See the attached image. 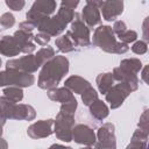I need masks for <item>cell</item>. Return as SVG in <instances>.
<instances>
[{
    "instance_id": "cell-32",
    "label": "cell",
    "mask_w": 149,
    "mask_h": 149,
    "mask_svg": "<svg viewBox=\"0 0 149 149\" xmlns=\"http://www.w3.org/2000/svg\"><path fill=\"white\" fill-rule=\"evenodd\" d=\"M147 50H148V47L144 41H136L132 47V51L136 55H143L147 52Z\"/></svg>"
},
{
    "instance_id": "cell-44",
    "label": "cell",
    "mask_w": 149,
    "mask_h": 149,
    "mask_svg": "<svg viewBox=\"0 0 149 149\" xmlns=\"http://www.w3.org/2000/svg\"><path fill=\"white\" fill-rule=\"evenodd\" d=\"M0 30H1V29H0Z\"/></svg>"
},
{
    "instance_id": "cell-36",
    "label": "cell",
    "mask_w": 149,
    "mask_h": 149,
    "mask_svg": "<svg viewBox=\"0 0 149 149\" xmlns=\"http://www.w3.org/2000/svg\"><path fill=\"white\" fill-rule=\"evenodd\" d=\"M19 29H20V30H24V31L31 33L33 29H35V26H34L33 23L28 22V21H23V22H21V23L19 24Z\"/></svg>"
},
{
    "instance_id": "cell-14",
    "label": "cell",
    "mask_w": 149,
    "mask_h": 149,
    "mask_svg": "<svg viewBox=\"0 0 149 149\" xmlns=\"http://www.w3.org/2000/svg\"><path fill=\"white\" fill-rule=\"evenodd\" d=\"M52 125H54V120L52 119L40 120L37 122H34L33 125H30L28 127L27 134H28V136H30L34 140L48 137L54 133Z\"/></svg>"
},
{
    "instance_id": "cell-30",
    "label": "cell",
    "mask_w": 149,
    "mask_h": 149,
    "mask_svg": "<svg viewBox=\"0 0 149 149\" xmlns=\"http://www.w3.org/2000/svg\"><path fill=\"white\" fill-rule=\"evenodd\" d=\"M118 38H119V42H121V43H123V44H127V45H128V43L136 41V38H137V33H136V31H134V30L127 29V30H126L123 34H121Z\"/></svg>"
},
{
    "instance_id": "cell-40",
    "label": "cell",
    "mask_w": 149,
    "mask_h": 149,
    "mask_svg": "<svg viewBox=\"0 0 149 149\" xmlns=\"http://www.w3.org/2000/svg\"><path fill=\"white\" fill-rule=\"evenodd\" d=\"M48 149H72V148L71 147H65V146H62V144H52Z\"/></svg>"
},
{
    "instance_id": "cell-6",
    "label": "cell",
    "mask_w": 149,
    "mask_h": 149,
    "mask_svg": "<svg viewBox=\"0 0 149 149\" xmlns=\"http://www.w3.org/2000/svg\"><path fill=\"white\" fill-rule=\"evenodd\" d=\"M57 3L56 1L52 0H38L35 1L33 3V6L30 7V9L27 12L26 17L27 21L33 23L36 28V26L45 17L50 16L51 14H54V12L56 10Z\"/></svg>"
},
{
    "instance_id": "cell-5",
    "label": "cell",
    "mask_w": 149,
    "mask_h": 149,
    "mask_svg": "<svg viewBox=\"0 0 149 149\" xmlns=\"http://www.w3.org/2000/svg\"><path fill=\"white\" fill-rule=\"evenodd\" d=\"M66 34L72 38V41L74 42L77 48L78 47L79 48H87V47L91 45L90 29L83 22L81 17H80V14H78V13H74L73 20L71 22V27L66 31Z\"/></svg>"
},
{
    "instance_id": "cell-3",
    "label": "cell",
    "mask_w": 149,
    "mask_h": 149,
    "mask_svg": "<svg viewBox=\"0 0 149 149\" xmlns=\"http://www.w3.org/2000/svg\"><path fill=\"white\" fill-rule=\"evenodd\" d=\"M92 42L95 47H99L101 50L109 54L121 55L129 50V47L127 44H123L116 40V36L112 30V27L105 24L95 28Z\"/></svg>"
},
{
    "instance_id": "cell-20",
    "label": "cell",
    "mask_w": 149,
    "mask_h": 149,
    "mask_svg": "<svg viewBox=\"0 0 149 149\" xmlns=\"http://www.w3.org/2000/svg\"><path fill=\"white\" fill-rule=\"evenodd\" d=\"M90 115L95 120V121H102L104 119H106L109 114V109L106 106V104L100 100L97 99L94 102H92L90 106Z\"/></svg>"
},
{
    "instance_id": "cell-34",
    "label": "cell",
    "mask_w": 149,
    "mask_h": 149,
    "mask_svg": "<svg viewBox=\"0 0 149 149\" xmlns=\"http://www.w3.org/2000/svg\"><path fill=\"white\" fill-rule=\"evenodd\" d=\"M112 30H113L114 35H116V36L119 37L121 34H123V33L127 30V26H126V23H125L123 21L118 20V21L114 22V26H113Z\"/></svg>"
},
{
    "instance_id": "cell-8",
    "label": "cell",
    "mask_w": 149,
    "mask_h": 149,
    "mask_svg": "<svg viewBox=\"0 0 149 149\" xmlns=\"http://www.w3.org/2000/svg\"><path fill=\"white\" fill-rule=\"evenodd\" d=\"M54 133L56 137L64 142L72 141V128L74 126V115L58 112L56 120H54Z\"/></svg>"
},
{
    "instance_id": "cell-18",
    "label": "cell",
    "mask_w": 149,
    "mask_h": 149,
    "mask_svg": "<svg viewBox=\"0 0 149 149\" xmlns=\"http://www.w3.org/2000/svg\"><path fill=\"white\" fill-rule=\"evenodd\" d=\"M20 47L13 36L6 35L0 38V54L7 57L17 56L20 54Z\"/></svg>"
},
{
    "instance_id": "cell-13",
    "label": "cell",
    "mask_w": 149,
    "mask_h": 149,
    "mask_svg": "<svg viewBox=\"0 0 149 149\" xmlns=\"http://www.w3.org/2000/svg\"><path fill=\"white\" fill-rule=\"evenodd\" d=\"M72 140L76 143L92 147L94 146L97 137L93 129L90 126L79 123V125H74L72 128Z\"/></svg>"
},
{
    "instance_id": "cell-27",
    "label": "cell",
    "mask_w": 149,
    "mask_h": 149,
    "mask_svg": "<svg viewBox=\"0 0 149 149\" xmlns=\"http://www.w3.org/2000/svg\"><path fill=\"white\" fill-rule=\"evenodd\" d=\"M35 56H36V59L40 63V65H43L44 63L50 61L52 57H55V49L52 47H49V45L44 47V48L40 49Z\"/></svg>"
},
{
    "instance_id": "cell-31",
    "label": "cell",
    "mask_w": 149,
    "mask_h": 149,
    "mask_svg": "<svg viewBox=\"0 0 149 149\" xmlns=\"http://www.w3.org/2000/svg\"><path fill=\"white\" fill-rule=\"evenodd\" d=\"M77 106H78V102H77L76 98H73L72 100L62 104V105H61V109H59V112H63V113H66V114H72V115H74V112H76V109H77Z\"/></svg>"
},
{
    "instance_id": "cell-21",
    "label": "cell",
    "mask_w": 149,
    "mask_h": 149,
    "mask_svg": "<svg viewBox=\"0 0 149 149\" xmlns=\"http://www.w3.org/2000/svg\"><path fill=\"white\" fill-rule=\"evenodd\" d=\"M48 98L52 101H58L61 104H64L72 100L74 97H73V93L69 91L66 87H59V88L50 90L48 92Z\"/></svg>"
},
{
    "instance_id": "cell-38",
    "label": "cell",
    "mask_w": 149,
    "mask_h": 149,
    "mask_svg": "<svg viewBox=\"0 0 149 149\" xmlns=\"http://www.w3.org/2000/svg\"><path fill=\"white\" fill-rule=\"evenodd\" d=\"M6 116H5V114H3V112H2V108H1V106H0V137H1V134H2V127H3V125L6 123Z\"/></svg>"
},
{
    "instance_id": "cell-15",
    "label": "cell",
    "mask_w": 149,
    "mask_h": 149,
    "mask_svg": "<svg viewBox=\"0 0 149 149\" xmlns=\"http://www.w3.org/2000/svg\"><path fill=\"white\" fill-rule=\"evenodd\" d=\"M101 14L106 21H115L123 12V1H104Z\"/></svg>"
},
{
    "instance_id": "cell-11",
    "label": "cell",
    "mask_w": 149,
    "mask_h": 149,
    "mask_svg": "<svg viewBox=\"0 0 149 149\" xmlns=\"http://www.w3.org/2000/svg\"><path fill=\"white\" fill-rule=\"evenodd\" d=\"M104 1L98 0H87L85 2V6L81 12V20L87 26V28H93L94 26L99 24L101 22V15H100V8L102 6Z\"/></svg>"
},
{
    "instance_id": "cell-2",
    "label": "cell",
    "mask_w": 149,
    "mask_h": 149,
    "mask_svg": "<svg viewBox=\"0 0 149 149\" xmlns=\"http://www.w3.org/2000/svg\"><path fill=\"white\" fill-rule=\"evenodd\" d=\"M74 16V10L64 6L61 2V7L57 12L56 15L54 16H48L43 19L36 28L38 29L40 33H44L48 36H58L61 33H63L69 23L72 22Z\"/></svg>"
},
{
    "instance_id": "cell-4",
    "label": "cell",
    "mask_w": 149,
    "mask_h": 149,
    "mask_svg": "<svg viewBox=\"0 0 149 149\" xmlns=\"http://www.w3.org/2000/svg\"><path fill=\"white\" fill-rule=\"evenodd\" d=\"M0 106L6 119L31 121L36 116L35 108L27 104H14L5 97H0Z\"/></svg>"
},
{
    "instance_id": "cell-12",
    "label": "cell",
    "mask_w": 149,
    "mask_h": 149,
    "mask_svg": "<svg viewBox=\"0 0 149 149\" xmlns=\"http://www.w3.org/2000/svg\"><path fill=\"white\" fill-rule=\"evenodd\" d=\"M130 93H132V90L129 88V86H127L125 83H120V84L113 85L111 90L105 94L106 95L105 98H106V101L109 102L111 108L115 109L122 105L125 99Z\"/></svg>"
},
{
    "instance_id": "cell-39",
    "label": "cell",
    "mask_w": 149,
    "mask_h": 149,
    "mask_svg": "<svg viewBox=\"0 0 149 149\" xmlns=\"http://www.w3.org/2000/svg\"><path fill=\"white\" fill-rule=\"evenodd\" d=\"M62 3H63L64 6L71 8V9H74V8L79 5V1H78V0H76V1H62Z\"/></svg>"
},
{
    "instance_id": "cell-42",
    "label": "cell",
    "mask_w": 149,
    "mask_h": 149,
    "mask_svg": "<svg viewBox=\"0 0 149 149\" xmlns=\"http://www.w3.org/2000/svg\"><path fill=\"white\" fill-rule=\"evenodd\" d=\"M81 149H94L93 147H86V148H81Z\"/></svg>"
},
{
    "instance_id": "cell-29",
    "label": "cell",
    "mask_w": 149,
    "mask_h": 149,
    "mask_svg": "<svg viewBox=\"0 0 149 149\" xmlns=\"http://www.w3.org/2000/svg\"><path fill=\"white\" fill-rule=\"evenodd\" d=\"M15 24V17L12 13L6 12L0 16V27L2 29H8L12 28Z\"/></svg>"
},
{
    "instance_id": "cell-35",
    "label": "cell",
    "mask_w": 149,
    "mask_h": 149,
    "mask_svg": "<svg viewBox=\"0 0 149 149\" xmlns=\"http://www.w3.org/2000/svg\"><path fill=\"white\" fill-rule=\"evenodd\" d=\"M34 41L38 45H47V43H49V41H50V36H48L44 33H38V34L34 35Z\"/></svg>"
},
{
    "instance_id": "cell-26",
    "label": "cell",
    "mask_w": 149,
    "mask_h": 149,
    "mask_svg": "<svg viewBox=\"0 0 149 149\" xmlns=\"http://www.w3.org/2000/svg\"><path fill=\"white\" fill-rule=\"evenodd\" d=\"M120 68H122L123 70L129 71V72L136 74V73L140 72V70L142 68V63L137 58H126V59L121 61Z\"/></svg>"
},
{
    "instance_id": "cell-41",
    "label": "cell",
    "mask_w": 149,
    "mask_h": 149,
    "mask_svg": "<svg viewBox=\"0 0 149 149\" xmlns=\"http://www.w3.org/2000/svg\"><path fill=\"white\" fill-rule=\"evenodd\" d=\"M7 148H8L7 142H6L2 137H0V149H7Z\"/></svg>"
},
{
    "instance_id": "cell-9",
    "label": "cell",
    "mask_w": 149,
    "mask_h": 149,
    "mask_svg": "<svg viewBox=\"0 0 149 149\" xmlns=\"http://www.w3.org/2000/svg\"><path fill=\"white\" fill-rule=\"evenodd\" d=\"M40 63L35 55H26L20 58L9 59L6 62V70H15L27 73H34L40 69Z\"/></svg>"
},
{
    "instance_id": "cell-24",
    "label": "cell",
    "mask_w": 149,
    "mask_h": 149,
    "mask_svg": "<svg viewBox=\"0 0 149 149\" xmlns=\"http://www.w3.org/2000/svg\"><path fill=\"white\" fill-rule=\"evenodd\" d=\"M55 45L62 52H71V51L77 50V45L74 44V42L68 34L57 37L55 41Z\"/></svg>"
},
{
    "instance_id": "cell-33",
    "label": "cell",
    "mask_w": 149,
    "mask_h": 149,
    "mask_svg": "<svg viewBox=\"0 0 149 149\" xmlns=\"http://www.w3.org/2000/svg\"><path fill=\"white\" fill-rule=\"evenodd\" d=\"M5 2L7 5V7H9V9L15 10V12H20L26 5V2L23 0H6Z\"/></svg>"
},
{
    "instance_id": "cell-10",
    "label": "cell",
    "mask_w": 149,
    "mask_h": 149,
    "mask_svg": "<svg viewBox=\"0 0 149 149\" xmlns=\"http://www.w3.org/2000/svg\"><path fill=\"white\" fill-rule=\"evenodd\" d=\"M94 149H115L116 141L114 134V125L113 123H104L99 127L97 133V141L93 146Z\"/></svg>"
},
{
    "instance_id": "cell-17",
    "label": "cell",
    "mask_w": 149,
    "mask_h": 149,
    "mask_svg": "<svg viewBox=\"0 0 149 149\" xmlns=\"http://www.w3.org/2000/svg\"><path fill=\"white\" fill-rule=\"evenodd\" d=\"M114 80H119L120 83H125L127 86H129V88L133 91L137 90V86H139V78L136 74L129 72V71H126L123 70L122 68H115L113 70V73H112Z\"/></svg>"
},
{
    "instance_id": "cell-19",
    "label": "cell",
    "mask_w": 149,
    "mask_h": 149,
    "mask_svg": "<svg viewBox=\"0 0 149 149\" xmlns=\"http://www.w3.org/2000/svg\"><path fill=\"white\" fill-rule=\"evenodd\" d=\"M64 87H66L69 91H71L72 93H78L81 94L86 88L91 87L90 81H87L86 79H84L83 77L79 76H71L69 77L65 83H64Z\"/></svg>"
},
{
    "instance_id": "cell-28",
    "label": "cell",
    "mask_w": 149,
    "mask_h": 149,
    "mask_svg": "<svg viewBox=\"0 0 149 149\" xmlns=\"http://www.w3.org/2000/svg\"><path fill=\"white\" fill-rule=\"evenodd\" d=\"M98 99V93L97 91L91 86L88 88H86L83 93H81V100H83V104L85 106H90L92 102H94L95 100Z\"/></svg>"
},
{
    "instance_id": "cell-7",
    "label": "cell",
    "mask_w": 149,
    "mask_h": 149,
    "mask_svg": "<svg viewBox=\"0 0 149 149\" xmlns=\"http://www.w3.org/2000/svg\"><path fill=\"white\" fill-rule=\"evenodd\" d=\"M35 83V77L31 73L5 70L0 71V86H16V87H28Z\"/></svg>"
},
{
    "instance_id": "cell-37",
    "label": "cell",
    "mask_w": 149,
    "mask_h": 149,
    "mask_svg": "<svg viewBox=\"0 0 149 149\" xmlns=\"http://www.w3.org/2000/svg\"><path fill=\"white\" fill-rule=\"evenodd\" d=\"M139 126H140L141 130H143V132H147V133H148V122H147V111H144V113L142 114V118L140 119Z\"/></svg>"
},
{
    "instance_id": "cell-1",
    "label": "cell",
    "mask_w": 149,
    "mask_h": 149,
    "mask_svg": "<svg viewBox=\"0 0 149 149\" xmlns=\"http://www.w3.org/2000/svg\"><path fill=\"white\" fill-rule=\"evenodd\" d=\"M69 71V61L64 56H55L43 64L37 84L43 90H54Z\"/></svg>"
},
{
    "instance_id": "cell-23",
    "label": "cell",
    "mask_w": 149,
    "mask_h": 149,
    "mask_svg": "<svg viewBox=\"0 0 149 149\" xmlns=\"http://www.w3.org/2000/svg\"><path fill=\"white\" fill-rule=\"evenodd\" d=\"M95 81H97L99 92L102 93V94H106V93L111 90V87L113 86V84H114V78H113V76H112L111 72H105V73L98 74Z\"/></svg>"
},
{
    "instance_id": "cell-22",
    "label": "cell",
    "mask_w": 149,
    "mask_h": 149,
    "mask_svg": "<svg viewBox=\"0 0 149 149\" xmlns=\"http://www.w3.org/2000/svg\"><path fill=\"white\" fill-rule=\"evenodd\" d=\"M147 139L148 133L139 129L133 134L132 141L126 149H147Z\"/></svg>"
},
{
    "instance_id": "cell-25",
    "label": "cell",
    "mask_w": 149,
    "mask_h": 149,
    "mask_svg": "<svg viewBox=\"0 0 149 149\" xmlns=\"http://www.w3.org/2000/svg\"><path fill=\"white\" fill-rule=\"evenodd\" d=\"M3 95L7 100L14 102V104H19L22 99H23V91L22 88L20 87H16V86H9V87H6L3 91H2Z\"/></svg>"
},
{
    "instance_id": "cell-16",
    "label": "cell",
    "mask_w": 149,
    "mask_h": 149,
    "mask_svg": "<svg viewBox=\"0 0 149 149\" xmlns=\"http://www.w3.org/2000/svg\"><path fill=\"white\" fill-rule=\"evenodd\" d=\"M13 37L15 38V41L17 42L19 47H20V51L27 55H30L35 49V44H34V35L29 31H24V30H16L13 35Z\"/></svg>"
},
{
    "instance_id": "cell-43",
    "label": "cell",
    "mask_w": 149,
    "mask_h": 149,
    "mask_svg": "<svg viewBox=\"0 0 149 149\" xmlns=\"http://www.w3.org/2000/svg\"><path fill=\"white\" fill-rule=\"evenodd\" d=\"M0 66H1V59H0Z\"/></svg>"
}]
</instances>
